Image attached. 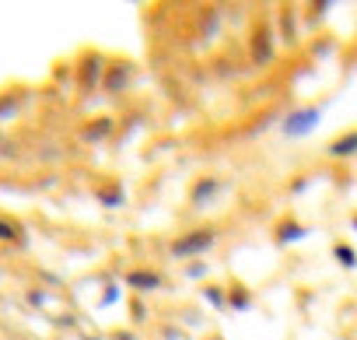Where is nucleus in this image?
<instances>
[{
  "label": "nucleus",
  "mask_w": 357,
  "mask_h": 340,
  "mask_svg": "<svg viewBox=\"0 0 357 340\" xmlns=\"http://www.w3.org/2000/svg\"><path fill=\"white\" fill-rule=\"evenodd\" d=\"M0 154H4V130H0Z\"/></svg>",
  "instance_id": "nucleus-24"
},
{
  "label": "nucleus",
  "mask_w": 357,
  "mask_h": 340,
  "mask_svg": "<svg viewBox=\"0 0 357 340\" xmlns=\"http://www.w3.org/2000/svg\"><path fill=\"white\" fill-rule=\"evenodd\" d=\"M123 284L133 291V295H151V291H161L168 281H165V274L161 270H154V267H130L126 274H123Z\"/></svg>",
  "instance_id": "nucleus-6"
},
{
  "label": "nucleus",
  "mask_w": 357,
  "mask_h": 340,
  "mask_svg": "<svg viewBox=\"0 0 357 340\" xmlns=\"http://www.w3.org/2000/svg\"><path fill=\"white\" fill-rule=\"evenodd\" d=\"M350 228H354V232H357V211H354V214H350Z\"/></svg>",
  "instance_id": "nucleus-23"
},
{
  "label": "nucleus",
  "mask_w": 357,
  "mask_h": 340,
  "mask_svg": "<svg viewBox=\"0 0 357 340\" xmlns=\"http://www.w3.org/2000/svg\"><path fill=\"white\" fill-rule=\"evenodd\" d=\"M211 340H221V337H211Z\"/></svg>",
  "instance_id": "nucleus-26"
},
{
  "label": "nucleus",
  "mask_w": 357,
  "mask_h": 340,
  "mask_svg": "<svg viewBox=\"0 0 357 340\" xmlns=\"http://www.w3.org/2000/svg\"><path fill=\"white\" fill-rule=\"evenodd\" d=\"M308 183H312L308 176H298V179L291 183V193H294V197H298V193H305V190H308Z\"/></svg>",
  "instance_id": "nucleus-21"
},
{
  "label": "nucleus",
  "mask_w": 357,
  "mask_h": 340,
  "mask_svg": "<svg viewBox=\"0 0 357 340\" xmlns=\"http://www.w3.org/2000/svg\"><path fill=\"white\" fill-rule=\"evenodd\" d=\"M130 316H133L137 323H144V319H147V305H144V298H140V295H133V298H130Z\"/></svg>",
  "instance_id": "nucleus-20"
},
{
  "label": "nucleus",
  "mask_w": 357,
  "mask_h": 340,
  "mask_svg": "<svg viewBox=\"0 0 357 340\" xmlns=\"http://www.w3.org/2000/svg\"><path fill=\"white\" fill-rule=\"evenodd\" d=\"M211 274V263H204V260H190L186 267H183V277L186 281H204Z\"/></svg>",
  "instance_id": "nucleus-19"
},
{
  "label": "nucleus",
  "mask_w": 357,
  "mask_h": 340,
  "mask_svg": "<svg viewBox=\"0 0 357 340\" xmlns=\"http://www.w3.org/2000/svg\"><path fill=\"white\" fill-rule=\"evenodd\" d=\"M298 25H301L298 8L280 4V8H277V15H273V29H277V39H280L284 46H298Z\"/></svg>",
  "instance_id": "nucleus-9"
},
{
  "label": "nucleus",
  "mask_w": 357,
  "mask_h": 340,
  "mask_svg": "<svg viewBox=\"0 0 357 340\" xmlns=\"http://www.w3.org/2000/svg\"><path fill=\"white\" fill-rule=\"evenodd\" d=\"M105 64H109V57H105L102 50H81V53L74 57V88H77L81 98L102 91Z\"/></svg>",
  "instance_id": "nucleus-3"
},
{
  "label": "nucleus",
  "mask_w": 357,
  "mask_h": 340,
  "mask_svg": "<svg viewBox=\"0 0 357 340\" xmlns=\"http://www.w3.org/2000/svg\"><path fill=\"white\" fill-rule=\"evenodd\" d=\"M112 340H137V337H133L130 330H116V333H112Z\"/></svg>",
  "instance_id": "nucleus-22"
},
{
  "label": "nucleus",
  "mask_w": 357,
  "mask_h": 340,
  "mask_svg": "<svg viewBox=\"0 0 357 340\" xmlns=\"http://www.w3.org/2000/svg\"><path fill=\"white\" fill-rule=\"evenodd\" d=\"M25 102H29V88H22V84L4 88V91H0V123L18 119L22 109H25Z\"/></svg>",
  "instance_id": "nucleus-12"
},
{
  "label": "nucleus",
  "mask_w": 357,
  "mask_h": 340,
  "mask_svg": "<svg viewBox=\"0 0 357 340\" xmlns=\"http://www.w3.org/2000/svg\"><path fill=\"white\" fill-rule=\"evenodd\" d=\"M0 242H15V246H25V228H22L15 218H4V214H0Z\"/></svg>",
  "instance_id": "nucleus-15"
},
{
  "label": "nucleus",
  "mask_w": 357,
  "mask_h": 340,
  "mask_svg": "<svg viewBox=\"0 0 357 340\" xmlns=\"http://www.w3.org/2000/svg\"><path fill=\"white\" fill-rule=\"evenodd\" d=\"M326 154H329L333 161H350V158H357V126H354V130H343L340 137H333L329 147H326Z\"/></svg>",
  "instance_id": "nucleus-13"
},
{
  "label": "nucleus",
  "mask_w": 357,
  "mask_h": 340,
  "mask_svg": "<svg viewBox=\"0 0 357 340\" xmlns=\"http://www.w3.org/2000/svg\"><path fill=\"white\" fill-rule=\"evenodd\" d=\"M333 260H336L343 270H357V249L347 246V242H336V246H333Z\"/></svg>",
  "instance_id": "nucleus-17"
},
{
  "label": "nucleus",
  "mask_w": 357,
  "mask_h": 340,
  "mask_svg": "<svg viewBox=\"0 0 357 340\" xmlns=\"http://www.w3.org/2000/svg\"><path fill=\"white\" fill-rule=\"evenodd\" d=\"M312 228L301 221V218H294V214H280L277 221H273V228H270V235H273V246H294V242H301L305 235H308Z\"/></svg>",
  "instance_id": "nucleus-8"
},
{
  "label": "nucleus",
  "mask_w": 357,
  "mask_h": 340,
  "mask_svg": "<svg viewBox=\"0 0 357 340\" xmlns=\"http://www.w3.org/2000/svg\"><path fill=\"white\" fill-rule=\"evenodd\" d=\"M218 242H221V228H218V225H197V228H190V232H178V235L168 242V256L190 263V260H200L204 253H211Z\"/></svg>",
  "instance_id": "nucleus-1"
},
{
  "label": "nucleus",
  "mask_w": 357,
  "mask_h": 340,
  "mask_svg": "<svg viewBox=\"0 0 357 340\" xmlns=\"http://www.w3.org/2000/svg\"><path fill=\"white\" fill-rule=\"evenodd\" d=\"M200 295H204L207 305H214V309H228V288H225V284H204Z\"/></svg>",
  "instance_id": "nucleus-16"
},
{
  "label": "nucleus",
  "mask_w": 357,
  "mask_h": 340,
  "mask_svg": "<svg viewBox=\"0 0 357 340\" xmlns=\"http://www.w3.org/2000/svg\"><path fill=\"white\" fill-rule=\"evenodd\" d=\"M225 186H228V183H225L221 176H200L197 183H190V207H193V211H207V207L225 193Z\"/></svg>",
  "instance_id": "nucleus-7"
},
{
  "label": "nucleus",
  "mask_w": 357,
  "mask_h": 340,
  "mask_svg": "<svg viewBox=\"0 0 357 340\" xmlns=\"http://www.w3.org/2000/svg\"><path fill=\"white\" fill-rule=\"evenodd\" d=\"M322 112H326V102H322V105H298V109H291L287 116H280L277 130H280L287 140L308 137V133H315V126L322 123Z\"/></svg>",
  "instance_id": "nucleus-5"
},
{
  "label": "nucleus",
  "mask_w": 357,
  "mask_h": 340,
  "mask_svg": "<svg viewBox=\"0 0 357 340\" xmlns=\"http://www.w3.org/2000/svg\"><path fill=\"white\" fill-rule=\"evenodd\" d=\"M95 200H98V207H105V211H119V207L126 204V186H123V179H116V176L102 179V183L95 186Z\"/></svg>",
  "instance_id": "nucleus-10"
},
{
  "label": "nucleus",
  "mask_w": 357,
  "mask_h": 340,
  "mask_svg": "<svg viewBox=\"0 0 357 340\" xmlns=\"http://www.w3.org/2000/svg\"><path fill=\"white\" fill-rule=\"evenodd\" d=\"M112 133H116V119L112 116H95V119L77 126V140H84V144H102Z\"/></svg>",
  "instance_id": "nucleus-11"
},
{
  "label": "nucleus",
  "mask_w": 357,
  "mask_h": 340,
  "mask_svg": "<svg viewBox=\"0 0 357 340\" xmlns=\"http://www.w3.org/2000/svg\"><path fill=\"white\" fill-rule=\"evenodd\" d=\"M84 340H102V337H84Z\"/></svg>",
  "instance_id": "nucleus-25"
},
{
  "label": "nucleus",
  "mask_w": 357,
  "mask_h": 340,
  "mask_svg": "<svg viewBox=\"0 0 357 340\" xmlns=\"http://www.w3.org/2000/svg\"><path fill=\"white\" fill-rule=\"evenodd\" d=\"M252 305H256V298H252V291L245 284H231L228 288V309L231 312H249Z\"/></svg>",
  "instance_id": "nucleus-14"
},
{
  "label": "nucleus",
  "mask_w": 357,
  "mask_h": 340,
  "mask_svg": "<svg viewBox=\"0 0 357 340\" xmlns=\"http://www.w3.org/2000/svg\"><path fill=\"white\" fill-rule=\"evenodd\" d=\"M137 81H140V64H133L130 57H109L105 77H102V91L109 98H119V95L133 91Z\"/></svg>",
  "instance_id": "nucleus-4"
},
{
  "label": "nucleus",
  "mask_w": 357,
  "mask_h": 340,
  "mask_svg": "<svg viewBox=\"0 0 357 340\" xmlns=\"http://www.w3.org/2000/svg\"><path fill=\"white\" fill-rule=\"evenodd\" d=\"M245 53H249V64L256 71L270 67L277 60V29H273V18L259 15L249 29V39H245Z\"/></svg>",
  "instance_id": "nucleus-2"
},
{
  "label": "nucleus",
  "mask_w": 357,
  "mask_h": 340,
  "mask_svg": "<svg viewBox=\"0 0 357 340\" xmlns=\"http://www.w3.org/2000/svg\"><path fill=\"white\" fill-rule=\"evenodd\" d=\"M329 8H333L329 0H319V4H305V8H301V22H305V25H319V22L326 18Z\"/></svg>",
  "instance_id": "nucleus-18"
}]
</instances>
